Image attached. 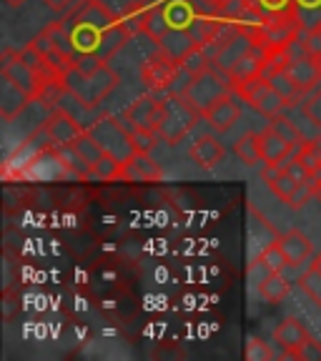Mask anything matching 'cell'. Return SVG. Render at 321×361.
Segmentation results:
<instances>
[{
  "label": "cell",
  "instance_id": "obj_16",
  "mask_svg": "<svg viewBox=\"0 0 321 361\" xmlns=\"http://www.w3.org/2000/svg\"><path fill=\"white\" fill-rule=\"evenodd\" d=\"M261 178H264V183L271 188V193L284 203L291 201L293 191H296V186H299V180L289 173L286 166H279V164H264Z\"/></svg>",
  "mask_w": 321,
  "mask_h": 361
},
{
  "label": "cell",
  "instance_id": "obj_27",
  "mask_svg": "<svg viewBox=\"0 0 321 361\" xmlns=\"http://www.w3.org/2000/svg\"><path fill=\"white\" fill-rule=\"evenodd\" d=\"M319 183H321V176H309L306 180H301L299 186H296V191H293L291 201L286 203L289 209H293V211L304 209L306 203L316 196V191H319Z\"/></svg>",
  "mask_w": 321,
  "mask_h": 361
},
{
  "label": "cell",
  "instance_id": "obj_9",
  "mask_svg": "<svg viewBox=\"0 0 321 361\" xmlns=\"http://www.w3.org/2000/svg\"><path fill=\"white\" fill-rule=\"evenodd\" d=\"M161 111H164V96L151 93L141 96L138 101H133L123 113H121V121H123L126 128H148L156 130L158 121H161Z\"/></svg>",
  "mask_w": 321,
  "mask_h": 361
},
{
  "label": "cell",
  "instance_id": "obj_6",
  "mask_svg": "<svg viewBox=\"0 0 321 361\" xmlns=\"http://www.w3.org/2000/svg\"><path fill=\"white\" fill-rule=\"evenodd\" d=\"M231 90H234V80L229 78L224 71H219L216 66H211L188 83V88H186L183 96H186L188 101H191L193 106L203 113L211 103L219 101V98L226 96V93H231Z\"/></svg>",
  "mask_w": 321,
  "mask_h": 361
},
{
  "label": "cell",
  "instance_id": "obj_34",
  "mask_svg": "<svg viewBox=\"0 0 321 361\" xmlns=\"http://www.w3.org/2000/svg\"><path fill=\"white\" fill-rule=\"evenodd\" d=\"M293 359H301V361H319L321 359V341H316L314 336L306 338V344L296 351Z\"/></svg>",
  "mask_w": 321,
  "mask_h": 361
},
{
  "label": "cell",
  "instance_id": "obj_7",
  "mask_svg": "<svg viewBox=\"0 0 321 361\" xmlns=\"http://www.w3.org/2000/svg\"><path fill=\"white\" fill-rule=\"evenodd\" d=\"M85 130L101 143L103 151L121 158V161H126L131 153H135L133 143H131L128 128L123 126L121 116H103V118H96Z\"/></svg>",
  "mask_w": 321,
  "mask_h": 361
},
{
  "label": "cell",
  "instance_id": "obj_37",
  "mask_svg": "<svg viewBox=\"0 0 321 361\" xmlns=\"http://www.w3.org/2000/svg\"><path fill=\"white\" fill-rule=\"evenodd\" d=\"M3 3H8V6H11V8H18V6H23L25 0H3Z\"/></svg>",
  "mask_w": 321,
  "mask_h": 361
},
{
  "label": "cell",
  "instance_id": "obj_11",
  "mask_svg": "<svg viewBox=\"0 0 321 361\" xmlns=\"http://www.w3.org/2000/svg\"><path fill=\"white\" fill-rule=\"evenodd\" d=\"M241 116V106L236 103V93H226L221 96L219 101L211 103L206 111H203V121L216 130V133H226V130H231L234 123L238 121Z\"/></svg>",
  "mask_w": 321,
  "mask_h": 361
},
{
  "label": "cell",
  "instance_id": "obj_28",
  "mask_svg": "<svg viewBox=\"0 0 321 361\" xmlns=\"http://www.w3.org/2000/svg\"><path fill=\"white\" fill-rule=\"evenodd\" d=\"M299 286H301V291H304L306 296L321 309V269L319 266L309 264V269L299 276Z\"/></svg>",
  "mask_w": 321,
  "mask_h": 361
},
{
  "label": "cell",
  "instance_id": "obj_19",
  "mask_svg": "<svg viewBox=\"0 0 321 361\" xmlns=\"http://www.w3.org/2000/svg\"><path fill=\"white\" fill-rule=\"evenodd\" d=\"M234 153L241 158V164L248 166V169H256L259 164H264V156H261V133L248 130L241 138H236Z\"/></svg>",
  "mask_w": 321,
  "mask_h": 361
},
{
  "label": "cell",
  "instance_id": "obj_15",
  "mask_svg": "<svg viewBox=\"0 0 321 361\" xmlns=\"http://www.w3.org/2000/svg\"><path fill=\"white\" fill-rule=\"evenodd\" d=\"M296 143L284 138L281 133H277L274 128L266 126V130L261 133V156H264V164H289L291 156L296 153Z\"/></svg>",
  "mask_w": 321,
  "mask_h": 361
},
{
  "label": "cell",
  "instance_id": "obj_24",
  "mask_svg": "<svg viewBox=\"0 0 321 361\" xmlns=\"http://www.w3.org/2000/svg\"><path fill=\"white\" fill-rule=\"evenodd\" d=\"M293 158L304 166L309 176H321V141L319 138H316V141L301 143V146L296 148V153H293Z\"/></svg>",
  "mask_w": 321,
  "mask_h": 361
},
{
  "label": "cell",
  "instance_id": "obj_31",
  "mask_svg": "<svg viewBox=\"0 0 321 361\" xmlns=\"http://www.w3.org/2000/svg\"><path fill=\"white\" fill-rule=\"evenodd\" d=\"M269 18H293V0H251Z\"/></svg>",
  "mask_w": 321,
  "mask_h": 361
},
{
  "label": "cell",
  "instance_id": "obj_32",
  "mask_svg": "<svg viewBox=\"0 0 321 361\" xmlns=\"http://www.w3.org/2000/svg\"><path fill=\"white\" fill-rule=\"evenodd\" d=\"M301 111H304V116L309 118V123L316 126V130L321 133V85L311 93L309 98H306L304 106H301Z\"/></svg>",
  "mask_w": 321,
  "mask_h": 361
},
{
  "label": "cell",
  "instance_id": "obj_33",
  "mask_svg": "<svg viewBox=\"0 0 321 361\" xmlns=\"http://www.w3.org/2000/svg\"><path fill=\"white\" fill-rule=\"evenodd\" d=\"M246 359L248 361H269V359H274V351L269 349L266 341L251 336L248 338V344H246Z\"/></svg>",
  "mask_w": 321,
  "mask_h": 361
},
{
  "label": "cell",
  "instance_id": "obj_13",
  "mask_svg": "<svg viewBox=\"0 0 321 361\" xmlns=\"http://www.w3.org/2000/svg\"><path fill=\"white\" fill-rule=\"evenodd\" d=\"M164 178V169L158 161H153L151 153H131L123 161V176L121 180L128 183H153V180Z\"/></svg>",
  "mask_w": 321,
  "mask_h": 361
},
{
  "label": "cell",
  "instance_id": "obj_22",
  "mask_svg": "<svg viewBox=\"0 0 321 361\" xmlns=\"http://www.w3.org/2000/svg\"><path fill=\"white\" fill-rule=\"evenodd\" d=\"M266 78H269V83L274 85V90H277L279 96L284 98L286 108H291V106H296L299 101H304V96H301L299 85L293 83L291 75H289L286 71H284V66H281V68H277V71H274V73H269Z\"/></svg>",
  "mask_w": 321,
  "mask_h": 361
},
{
  "label": "cell",
  "instance_id": "obj_23",
  "mask_svg": "<svg viewBox=\"0 0 321 361\" xmlns=\"http://www.w3.org/2000/svg\"><path fill=\"white\" fill-rule=\"evenodd\" d=\"M256 264L261 266V269L271 271V274H284V271L289 269V259H286V251H284L281 241H271L269 246H264L259 251V256H256Z\"/></svg>",
  "mask_w": 321,
  "mask_h": 361
},
{
  "label": "cell",
  "instance_id": "obj_2",
  "mask_svg": "<svg viewBox=\"0 0 321 361\" xmlns=\"http://www.w3.org/2000/svg\"><path fill=\"white\" fill-rule=\"evenodd\" d=\"M119 83L121 75L108 63L85 61V58L75 61V66L63 75L66 93H71L80 103V108H88V111H96Z\"/></svg>",
  "mask_w": 321,
  "mask_h": 361
},
{
  "label": "cell",
  "instance_id": "obj_4",
  "mask_svg": "<svg viewBox=\"0 0 321 361\" xmlns=\"http://www.w3.org/2000/svg\"><path fill=\"white\" fill-rule=\"evenodd\" d=\"M234 93H236L243 103H248L256 113L266 116V118H277L279 113H284V108H286L284 98L274 90V85L269 83L266 75L238 80V83H234Z\"/></svg>",
  "mask_w": 321,
  "mask_h": 361
},
{
  "label": "cell",
  "instance_id": "obj_8",
  "mask_svg": "<svg viewBox=\"0 0 321 361\" xmlns=\"http://www.w3.org/2000/svg\"><path fill=\"white\" fill-rule=\"evenodd\" d=\"M0 75H3L8 83L16 85V88H20L30 101H38L40 93H43V85H45L43 75H40L38 71H33L28 63H23L20 58H18V53H13V51L3 53Z\"/></svg>",
  "mask_w": 321,
  "mask_h": 361
},
{
  "label": "cell",
  "instance_id": "obj_26",
  "mask_svg": "<svg viewBox=\"0 0 321 361\" xmlns=\"http://www.w3.org/2000/svg\"><path fill=\"white\" fill-rule=\"evenodd\" d=\"M73 148H75V153H78V156H80V161H83V164H85V169H88V173H90V169H93V166H96L98 161H101L103 153H106V151H103L101 143H98L96 138H93V135L88 133V130H85V133L80 135L78 141L73 143Z\"/></svg>",
  "mask_w": 321,
  "mask_h": 361
},
{
  "label": "cell",
  "instance_id": "obj_39",
  "mask_svg": "<svg viewBox=\"0 0 321 361\" xmlns=\"http://www.w3.org/2000/svg\"><path fill=\"white\" fill-rule=\"evenodd\" d=\"M316 63H319V71H321V56H319V58H316Z\"/></svg>",
  "mask_w": 321,
  "mask_h": 361
},
{
  "label": "cell",
  "instance_id": "obj_5",
  "mask_svg": "<svg viewBox=\"0 0 321 361\" xmlns=\"http://www.w3.org/2000/svg\"><path fill=\"white\" fill-rule=\"evenodd\" d=\"M181 73V66L174 56L164 51V48H156L146 61L138 68V75H141L143 85H146L151 93L158 96H169L171 88H174L176 78Z\"/></svg>",
  "mask_w": 321,
  "mask_h": 361
},
{
  "label": "cell",
  "instance_id": "obj_30",
  "mask_svg": "<svg viewBox=\"0 0 321 361\" xmlns=\"http://www.w3.org/2000/svg\"><path fill=\"white\" fill-rule=\"evenodd\" d=\"M128 135H131V143H133V151L138 153H151L158 146V141H161L156 130H148V128H128Z\"/></svg>",
  "mask_w": 321,
  "mask_h": 361
},
{
  "label": "cell",
  "instance_id": "obj_21",
  "mask_svg": "<svg viewBox=\"0 0 321 361\" xmlns=\"http://www.w3.org/2000/svg\"><path fill=\"white\" fill-rule=\"evenodd\" d=\"M293 20L301 33L321 28V0H293Z\"/></svg>",
  "mask_w": 321,
  "mask_h": 361
},
{
  "label": "cell",
  "instance_id": "obj_1",
  "mask_svg": "<svg viewBox=\"0 0 321 361\" xmlns=\"http://www.w3.org/2000/svg\"><path fill=\"white\" fill-rule=\"evenodd\" d=\"M63 23L71 33L78 61L85 58V61L108 63L133 38L123 16L113 13L101 0H80L71 6L63 16Z\"/></svg>",
  "mask_w": 321,
  "mask_h": 361
},
{
  "label": "cell",
  "instance_id": "obj_3",
  "mask_svg": "<svg viewBox=\"0 0 321 361\" xmlns=\"http://www.w3.org/2000/svg\"><path fill=\"white\" fill-rule=\"evenodd\" d=\"M203 118V113L188 101L183 93L178 96H164V111H161V121H158V138L169 146H176L186 138L193 130V126Z\"/></svg>",
  "mask_w": 321,
  "mask_h": 361
},
{
  "label": "cell",
  "instance_id": "obj_29",
  "mask_svg": "<svg viewBox=\"0 0 321 361\" xmlns=\"http://www.w3.org/2000/svg\"><path fill=\"white\" fill-rule=\"evenodd\" d=\"M269 128H274L277 133H281L284 138H289V141H293L296 146H301V143L306 141L304 135H301V128L293 121H289L284 113H279L277 118H269Z\"/></svg>",
  "mask_w": 321,
  "mask_h": 361
},
{
  "label": "cell",
  "instance_id": "obj_18",
  "mask_svg": "<svg viewBox=\"0 0 321 361\" xmlns=\"http://www.w3.org/2000/svg\"><path fill=\"white\" fill-rule=\"evenodd\" d=\"M256 288H259L264 301H269V304H281L289 296V291H291V281H289L284 274H271V271H266V276L256 281Z\"/></svg>",
  "mask_w": 321,
  "mask_h": 361
},
{
  "label": "cell",
  "instance_id": "obj_38",
  "mask_svg": "<svg viewBox=\"0 0 321 361\" xmlns=\"http://www.w3.org/2000/svg\"><path fill=\"white\" fill-rule=\"evenodd\" d=\"M314 266H319V269H321V254L314 256Z\"/></svg>",
  "mask_w": 321,
  "mask_h": 361
},
{
  "label": "cell",
  "instance_id": "obj_20",
  "mask_svg": "<svg viewBox=\"0 0 321 361\" xmlns=\"http://www.w3.org/2000/svg\"><path fill=\"white\" fill-rule=\"evenodd\" d=\"M28 103H33V101H30L20 88H16V85L3 78V90H0V113H3V118L13 121Z\"/></svg>",
  "mask_w": 321,
  "mask_h": 361
},
{
  "label": "cell",
  "instance_id": "obj_14",
  "mask_svg": "<svg viewBox=\"0 0 321 361\" xmlns=\"http://www.w3.org/2000/svg\"><path fill=\"white\" fill-rule=\"evenodd\" d=\"M309 336H311L309 329H306L299 319H293V316L281 319V324L274 329V344H277L279 349L289 356V359H293V356H296V351L306 344V338H309Z\"/></svg>",
  "mask_w": 321,
  "mask_h": 361
},
{
  "label": "cell",
  "instance_id": "obj_17",
  "mask_svg": "<svg viewBox=\"0 0 321 361\" xmlns=\"http://www.w3.org/2000/svg\"><path fill=\"white\" fill-rule=\"evenodd\" d=\"M279 241H281L284 251H286L289 269H299L301 264H306V261L314 256V243H311V238L306 236V233H301L299 228L286 231Z\"/></svg>",
  "mask_w": 321,
  "mask_h": 361
},
{
  "label": "cell",
  "instance_id": "obj_35",
  "mask_svg": "<svg viewBox=\"0 0 321 361\" xmlns=\"http://www.w3.org/2000/svg\"><path fill=\"white\" fill-rule=\"evenodd\" d=\"M301 45H304V51L309 53V56L319 58L321 56V28H314V30H309V33H304Z\"/></svg>",
  "mask_w": 321,
  "mask_h": 361
},
{
  "label": "cell",
  "instance_id": "obj_10",
  "mask_svg": "<svg viewBox=\"0 0 321 361\" xmlns=\"http://www.w3.org/2000/svg\"><path fill=\"white\" fill-rule=\"evenodd\" d=\"M43 128L48 130V135H51V141L56 148L73 146L80 135L85 133V126L75 118L73 113H68L66 108H61V106L53 108V113L48 116V121L43 123Z\"/></svg>",
  "mask_w": 321,
  "mask_h": 361
},
{
  "label": "cell",
  "instance_id": "obj_25",
  "mask_svg": "<svg viewBox=\"0 0 321 361\" xmlns=\"http://www.w3.org/2000/svg\"><path fill=\"white\" fill-rule=\"evenodd\" d=\"M123 176V161L111 153H103L101 161H98L93 169H90V178L101 180V183H108V180H121Z\"/></svg>",
  "mask_w": 321,
  "mask_h": 361
},
{
  "label": "cell",
  "instance_id": "obj_36",
  "mask_svg": "<svg viewBox=\"0 0 321 361\" xmlns=\"http://www.w3.org/2000/svg\"><path fill=\"white\" fill-rule=\"evenodd\" d=\"M43 3H48V8H53V11L63 13V11H68V8L73 6L75 0H43Z\"/></svg>",
  "mask_w": 321,
  "mask_h": 361
},
{
  "label": "cell",
  "instance_id": "obj_12",
  "mask_svg": "<svg viewBox=\"0 0 321 361\" xmlns=\"http://www.w3.org/2000/svg\"><path fill=\"white\" fill-rule=\"evenodd\" d=\"M188 156H191V161L198 166V169L203 171H214L216 166L221 164L226 158V148L224 143H221V138L214 133H201L196 138V141L191 143V148H188Z\"/></svg>",
  "mask_w": 321,
  "mask_h": 361
}]
</instances>
